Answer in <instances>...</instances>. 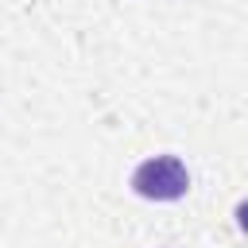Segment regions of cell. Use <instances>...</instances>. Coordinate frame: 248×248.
Returning <instances> with one entry per match:
<instances>
[{"mask_svg":"<svg viewBox=\"0 0 248 248\" xmlns=\"http://www.w3.org/2000/svg\"><path fill=\"white\" fill-rule=\"evenodd\" d=\"M132 186H136L140 198H151V202H174V198L186 194L190 174H186V167H182L174 155H155V159H147V163L136 167Z\"/></svg>","mask_w":248,"mask_h":248,"instance_id":"obj_1","label":"cell"},{"mask_svg":"<svg viewBox=\"0 0 248 248\" xmlns=\"http://www.w3.org/2000/svg\"><path fill=\"white\" fill-rule=\"evenodd\" d=\"M236 217H240V229H244V232H248V202H244V205H240V209H236Z\"/></svg>","mask_w":248,"mask_h":248,"instance_id":"obj_2","label":"cell"}]
</instances>
